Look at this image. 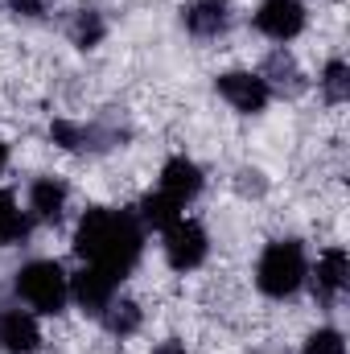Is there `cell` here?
<instances>
[{"label": "cell", "mask_w": 350, "mask_h": 354, "mask_svg": "<svg viewBox=\"0 0 350 354\" xmlns=\"http://www.w3.org/2000/svg\"><path fill=\"white\" fill-rule=\"evenodd\" d=\"M116 292H120V276H111L107 268L83 264V272L71 276V297H75L87 313H103Z\"/></svg>", "instance_id": "obj_7"}, {"label": "cell", "mask_w": 350, "mask_h": 354, "mask_svg": "<svg viewBox=\"0 0 350 354\" xmlns=\"http://www.w3.org/2000/svg\"><path fill=\"white\" fill-rule=\"evenodd\" d=\"M214 91L239 111V115H256L268 107V99H272V91L264 83L256 71H223L219 79H214Z\"/></svg>", "instance_id": "obj_5"}, {"label": "cell", "mask_w": 350, "mask_h": 354, "mask_svg": "<svg viewBox=\"0 0 350 354\" xmlns=\"http://www.w3.org/2000/svg\"><path fill=\"white\" fill-rule=\"evenodd\" d=\"M103 317V326H107V334H116V338H128V334H136L140 330V305L136 301H128V297H111L107 301V309L99 313Z\"/></svg>", "instance_id": "obj_16"}, {"label": "cell", "mask_w": 350, "mask_h": 354, "mask_svg": "<svg viewBox=\"0 0 350 354\" xmlns=\"http://www.w3.org/2000/svg\"><path fill=\"white\" fill-rule=\"evenodd\" d=\"M42 346V326L33 309H8L0 313V351L4 354H33Z\"/></svg>", "instance_id": "obj_8"}, {"label": "cell", "mask_w": 350, "mask_h": 354, "mask_svg": "<svg viewBox=\"0 0 350 354\" xmlns=\"http://www.w3.org/2000/svg\"><path fill=\"white\" fill-rule=\"evenodd\" d=\"M8 4H12L21 17H42V12L50 8V0H8Z\"/></svg>", "instance_id": "obj_21"}, {"label": "cell", "mask_w": 350, "mask_h": 354, "mask_svg": "<svg viewBox=\"0 0 350 354\" xmlns=\"http://www.w3.org/2000/svg\"><path fill=\"white\" fill-rule=\"evenodd\" d=\"M347 276H350V256L342 248H330L317 256V268H313V292L322 301H338L342 288H347Z\"/></svg>", "instance_id": "obj_12"}, {"label": "cell", "mask_w": 350, "mask_h": 354, "mask_svg": "<svg viewBox=\"0 0 350 354\" xmlns=\"http://www.w3.org/2000/svg\"><path fill=\"white\" fill-rule=\"evenodd\" d=\"M301 354H347V338L334 330V326H322L305 338V351Z\"/></svg>", "instance_id": "obj_19"}, {"label": "cell", "mask_w": 350, "mask_h": 354, "mask_svg": "<svg viewBox=\"0 0 350 354\" xmlns=\"http://www.w3.org/2000/svg\"><path fill=\"white\" fill-rule=\"evenodd\" d=\"M181 21L194 37H219L231 29V0H190L181 8Z\"/></svg>", "instance_id": "obj_9"}, {"label": "cell", "mask_w": 350, "mask_h": 354, "mask_svg": "<svg viewBox=\"0 0 350 354\" xmlns=\"http://www.w3.org/2000/svg\"><path fill=\"white\" fill-rule=\"evenodd\" d=\"M157 189L169 194L177 206H185V202H194V198L202 194V169H198L190 157H169L165 169H161V185H157Z\"/></svg>", "instance_id": "obj_10"}, {"label": "cell", "mask_w": 350, "mask_h": 354, "mask_svg": "<svg viewBox=\"0 0 350 354\" xmlns=\"http://www.w3.org/2000/svg\"><path fill=\"white\" fill-rule=\"evenodd\" d=\"M181 210H185V206H177L169 194L157 189V194H145V198H140V214H136V218H140V227L165 231V227H174L177 218H181Z\"/></svg>", "instance_id": "obj_15"}, {"label": "cell", "mask_w": 350, "mask_h": 354, "mask_svg": "<svg viewBox=\"0 0 350 354\" xmlns=\"http://www.w3.org/2000/svg\"><path fill=\"white\" fill-rule=\"evenodd\" d=\"M161 235H165V260H169V268H177V272H194V268L206 260V252H210L206 227H202L198 218H185V214H181L174 227H165Z\"/></svg>", "instance_id": "obj_4"}, {"label": "cell", "mask_w": 350, "mask_h": 354, "mask_svg": "<svg viewBox=\"0 0 350 354\" xmlns=\"http://www.w3.org/2000/svg\"><path fill=\"white\" fill-rule=\"evenodd\" d=\"M17 297L33 313H62L71 301V276L54 260H33L17 272Z\"/></svg>", "instance_id": "obj_3"}, {"label": "cell", "mask_w": 350, "mask_h": 354, "mask_svg": "<svg viewBox=\"0 0 350 354\" xmlns=\"http://www.w3.org/2000/svg\"><path fill=\"white\" fill-rule=\"evenodd\" d=\"M29 214L21 210L12 189H0V243H25L29 239Z\"/></svg>", "instance_id": "obj_14"}, {"label": "cell", "mask_w": 350, "mask_h": 354, "mask_svg": "<svg viewBox=\"0 0 350 354\" xmlns=\"http://www.w3.org/2000/svg\"><path fill=\"white\" fill-rule=\"evenodd\" d=\"M145 248V227L132 210H107L91 206L75 227V252L95 268H107L111 276H128L132 264L140 260Z\"/></svg>", "instance_id": "obj_1"}, {"label": "cell", "mask_w": 350, "mask_h": 354, "mask_svg": "<svg viewBox=\"0 0 350 354\" xmlns=\"http://www.w3.org/2000/svg\"><path fill=\"white\" fill-rule=\"evenodd\" d=\"M66 202H71V189H66L62 177H37L29 185V214L42 218V223H58Z\"/></svg>", "instance_id": "obj_11"}, {"label": "cell", "mask_w": 350, "mask_h": 354, "mask_svg": "<svg viewBox=\"0 0 350 354\" xmlns=\"http://www.w3.org/2000/svg\"><path fill=\"white\" fill-rule=\"evenodd\" d=\"M50 136H54V145H62V149H71V153H79V149H87V128H79V124H71V120H54V128H50Z\"/></svg>", "instance_id": "obj_20"}, {"label": "cell", "mask_w": 350, "mask_h": 354, "mask_svg": "<svg viewBox=\"0 0 350 354\" xmlns=\"http://www.w3.org/2000/svg\"><path fill=\"white\" fill-rule=\"evenodd\" d=\"M268 91H284V95H297V91L305 87V79H301V71H297V62H293V54H284V50H276L268 62H264V71H256Z\"/></svg>", "instance_id": "obj_13"}, {"label": "cell", "mask_w": 350, "mask_h": 354, "mask_svg": "<svg viewBox=\"0 0 350 354\" xmlns=\"http://www.w3.org/2000/svg\"><path fill=\"white\" fill-rule=\"evenodd\" d=\"M256 29L272 41H293L305 29V4L301 0H264L256 8Z\"/></svg>", "instance_id": "obj_6"}, {"label": "cell", "mask_w": 350, "mask_h": 354, "mask_svg": "<svg viewBox=\"0 0 350 354\" xmlns=\"http://www.w3.org/2000/svg\"><path fill=\"white\" fill-rule=\"evenodd\" d=\"M4 165H8V145H4V136H0V174H4Z\"/></svg>", "instance_id": "obj_23"}, {"label": "cell", "mask_w": 350, "mask_h": 354, "mask_svg": "<svg viewBox=\"0 0 350 354\" xmlns=\"http://www.w3.org/2000/svg\"><path fill=\"white\" fill-rule=\"evenodd\" d=\"M153 354H190V351H185V342H177V338H169V342H161V346H157Z\"/></svg>", "instance_id": "obj_22"}, {"label": "cell", "mask_w": 350, "mask_h": 354, "mask_svg": "<svg viewBox=\"0 0 350 354\" xmlns=\"http://www.w3.org/2000/svg\"><path fill=\"white\" fill-rule=\"evenodd\" d=\"M305 276H309V264H305V248L297 243V239H276V243H268L260 256V264H256V284H260L264 297H276V301H284V297H293L301 284H305Z\"/></svg>", "instance_id": "obj_2"}, {"label": "cell", "mask_w": 350, "mask_h": 354, "mask_svg": "<svg viewBox=\"0 0 350 354\" xmlns=\"http://www.w3.org/2000/svg\"><path fill=\"white\" fill-rule=\"evenodd\" d=\"M103 33H107V25H103V17H99L95 8L75 12V21H71V41H75L79 50H95V46L103 41Z\"/></svg>", "instance_id": "obj_17"}, {"label": "cell", "mask_w": 350, "mask_h": 354, "mask_svg": "<svg viewBox=\"0 0 350 354\" xmlns=\"http://www.w3.org/2000/svg\"><path fill=\"white\" fill-rule=\"evenodd\" d=\"M317 83H322V91H326V99H330V103H342V99L350 95V71H347V62H338V58H334V62L322 71V79H317Z\"/></svg>", "instance_id": "obj_18"}]
</instances>
